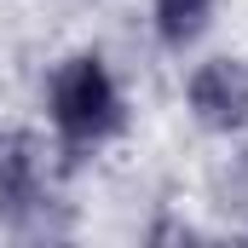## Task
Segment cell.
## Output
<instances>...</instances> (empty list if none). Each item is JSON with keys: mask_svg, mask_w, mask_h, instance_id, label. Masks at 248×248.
Listing matches in <instances>:
<instances>
[{"mask_svg": "<svg viewBox=\"0 0 248 248\" xmlns=\"http://www.w3.org/2000/svg\"><path fill=\"white\" fill-rule=\"evenodd\" d=\"M208 208L231 237H248V133L231 139V156H219V168L208 173Z\"/></svg>", "mask_w": 248, "mask_h": 248, "instance_id": "5b68a950", "label": "cell"}, {"mask_svg": "<svg viewBox=\"0 0 248 248\" xmlns=\"http://www.w3.org/2000/svg\"><path fill=\"white\" fill-rule=\"evenodd\" d=\"M179 98H185V116L202 139H243L248 133V58L243 52H202L185 63V81H179Z\"/></svg>", "mask_w": 248, "mask_h": 248, "instance_id": "3957f363", "label": "cell"}, {"mask_svg": "<svg viewBox=\"0 0 248 248\" xmlns=\"http://www.w3.org/2000/svg\"><path fill=\"white\" fill-rule=\"evenodd\" d=\"M41 116L58 150V173L69 179L75 168H87L98 150H110L127 133L133 110H127V87L116 75V63L98 46H69L46 81H41Z\"/></svg>", "mask_w": 248, "mask_h": 248, "instance_id": "6da1fadb", "label": "cell"}, {"mask_svg": "<svg viewBox=\"0 0 248 248\" xmlns=\"http://www.w3.org/2000/svg\"><path fill=\"white\" fill-rule=\"evenodd\" d=\"M144 6H150V35L168 58L196 52L219 17V0H144Z\"/></svg>", "mask_w": 248, "mask_h": 248, "instance_id": "277c9868", "label": "cell"}, {"mask_svg": "<svg viewBox=\"0 0 248 248\" xmlns=\"http://www.w3.org/2000/svg\"><path fill=\"white\" fill-rule=\"evenodd\" d=\"M63 173L52 133L0 127V237L12 243H63L75 237V208L63 202Z\"/></svg>", "mask_w": 248, "mask_h": 248, "instance_id": "7a4b0ae2", "label": "cell"}, {"mask_svg": "<svg viewBox=\"0 0 248 248\" xmlns=\"http://www.w3.org/2000/svg\"><path fill=\"white\" fill-rule=\"evenodd\" d=\"M208 237H214L208 225H196L185 214H173V208H156V214L144 219V231H139L144 248H185V243H208Z\"/></svg>", "mask_w": 248, "mask_h": 248, "instance_id": "8992f818", "label": "cell"}]
</instances>
